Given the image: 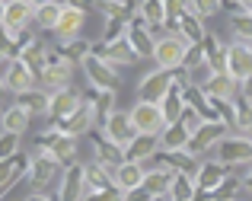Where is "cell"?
<instances>
[{
	"label": "cell",
	"mask_w": 252,
	"mask_h": 201,
	"mask_svg": "<svg viewBox=\"0 0 252 201\" xmlns=\"http://www.w3.org/2000/svg\"><path fill=\"white\" fill-rule=\"evenodd\" d=\"M128 122L134 128V134H144V137H157V134L166 128V118H163L157 102H137L128 112Z\"/></svg>",
	"instance_id": "cell-1"
},
{
	"label": "cell",
	"mask_w": 252,
	"mask_h": 201,
	"mask_svg": "<svg viewBox=\"0 0 252 201\" xmlns=\"http://www.w3.org/2000/svg\"><path fill=\"white\" fill-rule=\"evenodd\" d=\"M154 58H157V64H160V70H176V67H182L185 58H189V42H185L182 35H166L154 45Z\"/></svg>",
	"instance_id": "cell-2"
},
{
	"label": "cell",
	"mask_w": 252,
	"mask_h": 201,
	"mask_svg": "<svg viewBox=\"0 0 252 201\" xmlns=\"http://www.w3.org/2000/svg\"><path fill=\"white\" fill-rule=\"evenodd\" d=\"M223 73H230L233 80L252 77V45H246V42L230 45L223 51Z\"/></svg>",
	"instance_id": "cell-3"
},
{
	"label": "cell",
	"mask_w": 252,
	"mask_h": 201,
	"mask_svg": "<svg viewBox=\"0 0 252 201\" xmlns=\"http://www.w3.org/2000/svg\"><path fill=\"white\" fill-rule=\"evenodd\" d=\"M105 137H109L115 147H128L137 134L131 128V122H128L125 112H109V118H105Z\"/></svg>",
	"instance_id": "cell-4"
},
{
	"label": "cell",
	"mask_w": 252,
	"mask_h": 201,
	"mask_svg": "<svg viewBox=\"0 0 252 201\" xmlns=\"http://www.w3.org/2000/svg\"><path fill=\"white\" fill-rule=\"evenodd\" d=\"M169 90H172L169 70H154V73H147L144 83H141V102H160Z\"/></svg>",
	"instance_id": "cell-5"
},
{
	"label": "cell",
	"mask_w": 252,
	"mask_h": 201,
	"mask_svg": "<svg viewBox=\"0 0 252 201\" xmlns=\"http://www.w3.org/2000/svg\"><path fill=\"white\" fill-rule=\"evenodd\" d=\"M220 150V163L233 166V163H249L252 160V140L249 137H227L217 144Z\"/></svg>",
	"instance_id": "cell-6"
},
{
	"label": "cell",
	"mask_w": 252,
	"mask_h": 201,
	"mask_svg": "<svg viewBox=\"0 0 252 201\" xmlns=\"http://www.w3.org/2000/svg\"><path fill=\"white\" fill-rule=\"evenodd\" d=\"M144 166L141 163H131V160H125V163L115 166V172H112V179H115V189L118 192H134L144 185Z\"/></svg>",
	"instance_id": "cell-7"
},
{
	"label": "cell",
	"mask_w": 252,
	"mask_h": 201,
	"mask_svg": "<svg viewBox=\"0 0 252 201\" xmlns=\"http://www.w3.org/2000/svg\"><path fill=\"white\" fill-rule=\"evenodd\" d=\"M83 67H86V73H90V80L99 86V90H105V93H112L118 86V77H115V70H112L105 61H99L96 55H86L83 58Z\"/></svg>",
	"instance_id": "cell-8"
},
{
	"label": "cell",
	"mask_w": 252,
	"mask_h": 201,
	"mask_svg": "<svg viewBox=\"0 0 252 201\" xmlns=\"http://www.w3.org/2000/svg\"><path fill=\"white\" fill-rule=\"evenodd\" d=\"M32 13H35V6L26 3V0H6V10H3L6 32H10V35H19V29L32 19Z\"/></svg>",
	"instance_id": "cell-9"
},
{
	"label": "cell",
	"mask_w": 252,
	"mask_h": 201,
	"mask_svg": "<svg viewBox=\"0 0 252 201\" xmlns=\"http://www.w3.org/2000/svg\"><path fill=\"white\" fill-rule=\"evenodd\" d=\"M83 23H86V13H83V6H61V13H58V23H55V32L61 38H74L77 32L83 29Z\"/></svg>",
	"instance_id": "cell-10"
},
{
	"label": "cell",
	"mask_w": 252,
	"mask_h": 201,
	"mask_svg": "<svg viewBox=\"0 0 252 201\" xmlns=\"http://www.w3.org/2000/svg\"><path fill=\"white\" fill-rule=\"evenodd\" d=\"M223 134H227V125L223 122H201V128L189 137V147L191 150H208V147L220 144Z\"/></svg>",
	"instance_id": "cell-11"
},
{
	"label": "cell",
	"mask_w": 252,
	"mask_h": 201,
	"mask_svg": "<svg viewBox=\"0 0 252 201\" xmlns=\"http://www.w3.org/2000/svg\"><path fill=\"white\" fill-rule=\"evenodd\" d=\"M32 83H35V77H32V67L26 61H13L6 67V86H10L13 93H29Z\"/></svg>",
	"instance_id": "cell-12"
},
{
	"label": "cell",
	"mask_w": 252,
	"mask_h": 201,
	"mask_svg": "<svg viewBox=\"0 0 252 201\" xmlns=\"http://www.w3.org/2000/svg\"><path fill=\"white\" fill-rule=\"evenodd\" d=\"M189 137H191V134L185 131L179 122L176 125H166V128L160 131V144H163V150H166V153H182L185 147H189Z\"/></svg>",
	"instance_id": "cell-13"
},
{
	"label": "cell",
	"mask_w": 252,
	"mask_h": 201,
	"mask_svg": "<svg viewBox=\"0 0 252 201\" xmlns=\"http://www.w3.org/2000/svg\"><path fill=\"white\" fill-rule=\"evenodd\" d=\"M83 185H86V176H83L80 166L67 169L64 179H61V201H80L83 198Z\"/></svg>",
	"instance_id": "cell-14"
},
{
	"label": "cell",
	"mask_w": 252,
	"mask_h": 201,
	"mask_svg": "<svg viewBox=\"0 0 252 201\" xmlns=\"http://www.w3.org/2000/svg\"><path fill=\"white\" fill-rule=\"evenodd\" d=\"M77 109H80V96H77V93H70V90H61L48 102V112H51V115H58V118H70Z\"/></svg>",
	"instance_id": "cell-15"
},
{
	"label": "cell",
	"mask_w": 252,
	"mask_h": 201,
	"mask_svg": "<svg viewBox=\"0 0 252 201\" xmlns=\"http://www.w3.org/2000/svg\"><path fill=\"white\" fill-rule=\"evenodd\" d=\"M223 179H227L223 163H208V166H201V169H198L195 185H198V189H204V192H214V189H220V185H223Z\"/></svg>",
	"instance_id": "cell-16"
},
{
	"label": "cell",
	"mask_w": 252,
	"mask_h": 201,
	"mask_svg": "<svg viewBox=\"0 0 252 201\" xmlns=\"http://www.w3.org/2000/svg\"><path fill=\"white\" fill-rule=\"evenodd\" d=\"M204 90H208V96H214V99H230L233 90H236V80L230 77V73L217 70V73H211V80L204 83Z\"/></svg>",
	"instance_id": "cell-17"
},
{
	"label": "cell",
	"mask_w": 252,
	"mask_h": 201,
	"mask_svg": "<svg viewBox=\"0 0 252 201\" xmlns=\"http://www.w3.org/2000/svg\"><path fill=\"white\" fill-rule=\"evenodd\" d=\"M160 112H163V118H166V125H176L179 118H182V112H185V102H182V93L172 86V90L166 93V96L160 99Z\"/></svg>",
	"instance_id": "cell-18"
},
{
	"label": "cell",
	"mask_w": 252,
	"mask_h": 201,
	"mask_svg": "<svg viewBox=\"0 0 252 201\" xmlns=\"http://www.w3.org/2000/svg\"><path fill=\"white\" fill-rule=\"evenodd\" d=\"M172 179H176V172H169V169H157V172H150V176H144V189H147L154 198L169 195Z\"/></svg>",
	"instance_id": "cell-19"
},
{
	"label": "cell",
	"mask_w": 252,
	"mask_h": 201,
	"mask_svg": "<svg viewBox=\"0 0 252 201\" xmlns=\"http://www.w3.org/2000/svg\"><path fill=\"white\" fill-rule=\"evenodd\" d=\"M26 125H29V112L23 109V105H13V109L3 112V131L10 134H23Z\"/></svg>",
	"instance_id": "cell-20"
},
{
	"label": "cell",
	"mask_w": 252,
	"mask_h": 201,
	"mask_svg": "<svg viewBox=\"0 0 252 201\" xmlns=\"http://www.w3.org/2000/svg\"><path fill=\"white\" fill-rule=\"evenodd\" d=\"M154 147H157V137H144V134H137V137L131 140L125 150H128V160H131V163H141L144 157H150V153H154Z\"/></svg>",
	"instance_id": "cell-21"
},
{
	"label": "cell",
	"mask_w": 252,
	"mask_h": 201,
	"mask_svg": "<svg viewBox=\"0 0 252 201\" xmlns=\"http://www.w3.org/2000/svg\"><path fill=\"white\" fill-rule=\"evenodd\" d=\"M55 166H58V160L51 157V153L38 157L35 163H32V179H35V182H48V179L55 176Z\"/></svg>",
	"instance_id": "cell-22"
},
{
	"label": "cell",
	"mask_w": 252,
	"mask_h": 201,
	"mask_svg": "<svg viewBox=\"0 0 252 201\" xmlns=\"http://www.w3.org/2000/svg\"><path fill=\"white\" fill-rule=\"evenodd\" d=\"M90 115H93V109L80 102V109H77L74 115H70V118H64V122H67V125H64V134H70V137H74L77 131H83L86 125H90Z\"/></svg>",
	"instance_id": "cell-23"
},
{
	"label": "cell",
	"mask_w": 252,
	"mask_h": 201,
	"mask_svg": "<svg viewBox=\"0 0 252 201\" xmlns=\"http://www.w3.org/2000/svg\"><path fill=\"white\" fill-rule=\"evenodd\" d=\"M48 153L55 160H70V157H74V137H70V134H58V137L51 140Z\"/></svg>",
	"instance_id": "cell-24"
},
{
	"label": "cell",
	"mask_w": 252,
	"mask_h": 201,
	"mask_svg": "<svg viewBox=\"0 0 252 201\" xmlns=\"http://www.w3.org/2000/svg\"><path fill=\"white\" fill-rule=\"evenodd\" d=\"M58 13H61V6H58V3H42V6H35V19H38V26H45V29H55Z\"/></svg>",
	"instance_id": "cell-25"
},
{
	"label": "cell",
	"mask_w": 252,
	"mask_h": 201,
	"mask_svg": "<svg viewBox=\"0 0 252 201\" xmlns=\"http://www.w3.org/2000/svg\"><path fill=\"white\" fill-rule=\"evenodd\" d=\"M128 35H131V51H134V55H150V51H154V48H150V42H147V35H144L137 26H134V29H128Z\"/></svg>",
	"instance_id": "cell-26"
},
{
	"label": "cell",
	"mask_w": 252,
	"mask_h": 201,
	"mask_svg": "<svg viewBox=\"0 0 252 201\" xmlns=\"http://www.w3.org/2000/svg\"><path fill=\"white\" fill-rule=\"evenodd\" d=\"M144 16H147L154 26L166 23V13H163V0H147V3H144Z\"/></svg>",
	"instance_id": "cell-27"
},
{
	"label": "cell",
	"mask_w": 252,
	"mask_h": 201,
	"mask_svg": "<svg viewBox=\"0 0 252 201\" xmlns=\"http://www.w3.org/2000/svg\"><path fill=\"white\" fill-rule=\"evenodd\" d=\"M16 144H19V134H10V131L0 134V160H10L16 153Z\"/></svg>",
	"instance_id": "cell-28"
},
{
	"label": "cell",
	"mask_w": 252,
	"mask_h": 201,
	"mask_svg": "<svg viewBox=\"0 0 252 201\" xmlns=\"http://www.w3.org/2000/svg\"><path fill=\"white\" fill-rule=\"evenodd\" d=\"M179 26H182V38H185V42H198V38H201V26H198L191 16H182Z\"/></svg>",
	"instance_id": "cell-29"
},
{
	"label": "cell",
	"mask_w": 252,
	"mask_h": 201,
	"mask_svg": "<svg viewBox=\"0 0 252 201\" xmlns=\"http://www.w3.org/2000/svg\"><path fill=\"white\" fill-rule=\"evenodd\" d=\"M13 179H16V160H13V157L10 160H0V192H3Z\"/></svg>",
	"instance_id": "cell-30"
},
{
	"label": "cell",
	"mask_w": 252,
	"mask_h": 201,
	"mask_svg": "<svg viewBox=\"0 0 252 201\" xmlns=\"http://www.w3.org/2000/svg\"><path fill=\"white\" fill-rule=\"evenodd\" d=\"M191 10H195L198 16H214V13L220 10V0H191Z\"/></svg>",
	"instance_id": "cell-31"
},
{
	"label": "cell",
	"mask_w": 252,
	"mask_h": 201,
	"mask_svg": "<svg viewBox=\"0 0 252 201\" xmlns=\"http://www.w3.org/2000/svg\"><path fill=\"white\" fill-rule=\"evenodd\" d=\"M109 58H112V61H131V58H134V51H131L128 42H118V45H112Z\"/></svg>",
	"instance_id": "cell-32"
},
{
	"label": "cell",
	"mask_w": 252,
	"mask_h": 201,
	"mask_svg": "<svg viewBox=\"0 0 252 201\" xmlns=\"http://www.w3.org/2000/svg\"><path fill=\"white\" fill-rule=\"evenodd\" d=\"M64 77H67V67H48L45 70V83H64Z\"/></svg>",
	"instance_id": "cell-33"
},
{
	"label": "cell",
	"mask_w": 252,
	"mask_h": 201,
	"mask_svg": "<svg viewBox=\"0 0 252 201\" xmlns=\"http://www.w3.org/2000/svg\"><path fill=\"white\" fill-rule=\"evenodd\" d=\"M163 13H166V19L182 16V0H163Z\"/></svg>",
	"instance_id": "cell-34"
},
{
	"label": "cell",
	"mask_w": 252,
	"mask_h": 201,
	"mask_svg": "<svg viewBox=\"0 0 252 201\" xmlns=\"http://www.w3.org/2000/svg\"><path fill=\"white\" fill-rule=\"evenodd\" d=\"M86 201H118V192H96V195H90Z\"/></svg>",
	"instance_id": "cell-35"
},
{
	"label": "cell",
	"mask_w": 252,
	"mask_h": 201,
	"mask_svg": "<svg viewBox=\"0 0 252 201\" xmlns=\"http://www.w3.org/2000/svg\"><path fill=\"white\" fill-rule=\"evenodd\" d=\"M3 10H6V0H0V26H3Z\"/></svg>",
	"instance_id": "cell-36"
},
{
	"label": "cell",
	"mask_w": 252,
	"mask_h": 201,
	"mask_svg": "<svg viewBox=\"0 0 252 201\" xmlns=\"http://www.w3.org/2000/svg\"><path fill=\"white\" fill-rule=\"evenodd\" d=\"M26 3H32V6H42V3H51V0H26Z\"/></svg>",
	"instance_id": "cell-37"
},
{
	"label": "cell",
	"mask_w": 252,
	"mask_h": 201,
	"mask_svg": "<svg viewBox=\"0 0 252 201\" xmlns=\"http://www.w3.org/2000/svg\"><path fill=\"white\" fill-rule=\"evenodd\" d=\"M29 201H48V198H45V195H32Z\"/></svg>",
	"instance_id": "cell-38"
},
{
	"label": "cell",
	"mask_w": 252,
	"mask_h": 201,
	"mask_svg": "<svg viewBox=\"0 0 252 201\" xmlns=\"http://www.w3.org/2000/svg\"><path fill=\"white\" fill-rule=\"evenodd\" d=\"M246 189H249V192H252V176H249V179H246Z\"/></svg>",
	"instance_id": "cell-39"
},
{
	"label": "cell",
	"mask_w": 252,
	"mask_h": 201,
	"mask_svg": "<svg viewBox=\"0 0 252 201\" xmlns=\"http://www.w3.org/2000/svg\"><path fill=\"white\" fill-rule=\"evenodd\" d=\"M246 3H249V19H252V0H246Z\"/></svg>",
	"instance_id": "cell-40"
}]
</instances>
